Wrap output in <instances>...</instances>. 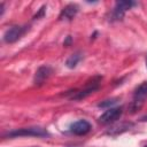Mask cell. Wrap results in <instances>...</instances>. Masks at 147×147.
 <instances>
[{"instance_id": "cell-1", "label": "cell", "mask_w": 147, "mask_h": 147, "mask_svg": "<svg viewBox=\"0 0 147 147\" xmlns=\"http://www.w3.org/2000/svg\"><path fill=\"white\" fill-rule=\"evenodd\" d=\"M7 137L15 138V137H46L48 136L47 130L40 126H29V127H21L14 131H10L6 134Z\"/></svg>"}, {"instance_id": "cell-2", "label": "cell", "mask_w": 147, "mask_h": 147, "mask_svg": "<svg viewBox=\"0 0 147 147\" xmlns=\"http://www.w3.org/2000/svg\"><path fill=\"white\" fill-rule=\"evenodd\" d=\"M147 99V82H144L142 84H140L136 91H134V94H133V100L130 105V109L132 113L139 110L142 105L145 103Z\"/></svg>"}, {"instance_id": "cell-3", "label": "cell", "mask_w": 147, "mask_h": 147, "mask_svg": "<svg viewBox=\"0 0 147 147\" xmlns=\"http://www.w3.org/2000/svg\"><path fill=\"white\" fill-rule=\"evenodd\" d=\"M100 82H101V77H100V76H95V77H93L91 80H88V82L86 83V86H85L83 90L75 92V94H72L71 99L80 100V99L86 98L87 95H90L91 93H93L95 90L99 88V84H100Z\"/></svg>"}, {"instance_id": "cell-4", "label": "cell", "mask_w": 147, "mask_h": 147, "mask_svg": "<svg viewBox=\"0 0 147 147\" xmlns=\"http://www.w3.org/2000/svg\"><path fill=\"white\" fill-rule=\"evenodd\" d=\"M123 109L122 107H114V108H108L100 117H99V122L101 124H110L115 121H117L121 116H122Z\"/></svg>"}, {"instance_id": "cell-5", "label": "cell", "mask_w": 147, "mask_h": 147, "mask_svg": "<svg viewBox=\"0 0 147 147\" xmlns=\"http://www.w3.org/2000/svg\"><path fill=\"white\" fill-rule=\"evenodd\" d=\"M26 31L25 26H11L9 29L6 30V32L3 33V40L6 42H15L17 41Z\"/></svg>"}, {"instance_id": "cell-6", "label": "cell", "mask_w": 147, "mask_h": 147, "mask_svg": "<svg viewBox=\"0 0 147 147\" xmlns=\"http://www.w3.org/2000/svg\"><path fill=\"white\" fill-rule=\"evenodd\" d=\"M91 129H92L91 123L85 119H79V121L72 123L70 126V131L76 136H84V134L88 133L91 131Z\"/></svg>"}, {"instance_id": "cell-7", "label": "cell", "mask_w": 147, "mask_h": 147, "mask_svg": "<svg viewBox=\"0 0 147 147\" xmlns=\"http://www.w3.org/2000/svg\"><path fill=\"white\" fill-rule=\"evenodd\" d=\"M134 5H136V2H132V1H117L115 3V8H114V11H113V17L115 20H121L124 16V13L127 9H131Z\"/></svg>"}, {"instance_id": "cell-8", "label": "cell", "mask_w": 147, "mask_h": 147, "mask_svg": "<svg viewBox=\"0 0 147 147\" xmlns=\"http://www.w3.org/2000/svg\"><path fill=\"white\" fill-rule=\"evenodd\" d=\"M51 75H52V69H51L48 65H42V67H40V68L36 71V75H34V84H36V85H41V84H44V83L49 78Z\"/></svg>"}, {"instance_id": "cell-9", "label": "cell", "mask_w": 147, "mask_h": 147, "mask_svg": "<svg viewBox=\"0 0 147 147\" xmlns=\"http://www.w3.org/2000/svg\"><path fill=\"white\" fill-rule=\"evenodd\" d=\"M78 13V6L75 5V3H70L68 6H65L62 10H61V14L59 16L60 20H67V21H70L72 20L76 14Z\"/></svg>"}, {"instance_id": "cell-10", "label": "cell", "mask_w": 147, "mask_h": 147, "mask_svg": "<svg viewBox=\"0 0 147 147\" xmlns=\"http://www.w3.org/2000/svg\"><path fill=\"white\" fill-rule=\"evenodd\" d=\"M80 60H82L80 53H75V54H72V55H70V56L68 57V60L65 61V65H67L68 68L72 69V68H75V67L79 63Z\"/></svg>"}, {"instance_id": "cell-11", "label": "cell", "mask_w": 147, "mask_h": 147, "mask_svg": "<svg viewBox=\"0 0 147 147\" xmlns=\"http://www.w3.org/2000/svg\"><path fill=\"white\" fill-rule=\"evenodd\" d=\"M115 102H116L115 99H113V100H106V102L99 103V107H105V106H108V105H113V103H115Z\"/></svg>"}, {"instance_id": "cell-12", "label": "cell", "mask_w": 147, "mask_h": 147, "mask_svg": "<svg viewBox=\"0 0 147 147\" xmlns=\"http://www.w3.org/2000/svg\"><path fill=\"white\" fill-rule=\"evenodd\" d=\"M146 67H147V57H146Z\"/></svg>"}, {"instance_id": "cell-13", "label": "cell", "mask_w": 147, "mask_h": 147, "mask_svg": "<svg viewBox=\"0 0 147 147\" xmlns=\"http://www.w3.org/2000/svg\"><path fill=\"white\" fill-rule=\"evenodd\" d=\"M146 118H147V117H146Z\"/></svg>"}]
</instances>
